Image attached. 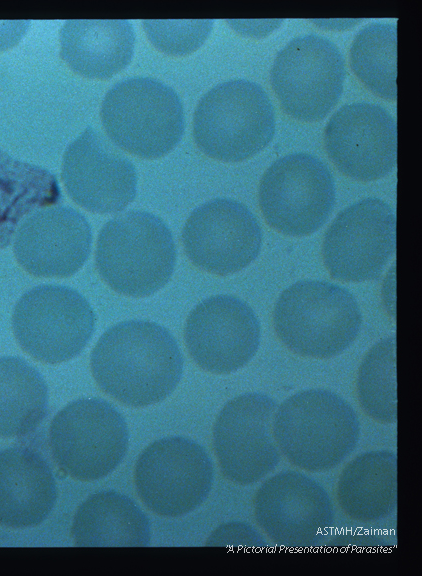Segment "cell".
Here are the masks:
<instances>
[{
    "mask_svg": "<svg viewBox=\"0 0 422 576\" xmlns=\"http://www.w3.org/2000/svg\"><path fill=\"white\" fill-rule=\"evenodd\" d=\"M98 386L132 407L166 399L183 373V356L173 335L150 321L130 320L107 329L91 352Z\"/></svg>",
    "mask_w": 422,
    "mask_h": 576,
    "instance_id": "obj_1",
    "label": "cell"
},
{
    "mask_svg": "<svg viewBox=\"0 0 422 576\" xmlns=\"http://www.w3.org/2000/svg\"><path fill=\"white\" fill-rule=\"evenodd\" d=\"M273 433L283 456L309 472L342 463L356 448L360 422L353 407L326 389L299 391L278 405Z\"/></svg>",
    "mask_w": 422,
    "mask_h": 576,
    "instance_id": "obj_2",
    "label": "cell"
},
{
    "mask_svg": "<svg viewBox=\"0 0 422 576\" xmlns=\"http://www.w3.org/2000/svg\"><path fill=\"white\" fill-rule=\"evenodd\" d=\"M95 260L99 274L113 290L144 297L168 283L176 249L172 233L160 217L131 210L102 227Z\"/></svg>",
    "mask_w": 422,
    "mask_h": 576,
    "instance_id": "obj_3",
    "label": "cell"
},
{
    "mask_svg": "<svg viewBox=\"0 0 422 576\" xmlns=\"http://www.w3.org/2000/svg\"><path fill=\"white\" fill-rule=\"evenodd\" d=\"M273 320L278 337L292 352L325 359L354 342L362 316L347 289L327 281L302 280L282 292Z\"/></svg>",
    "mask_w": 422,
    "mask_h": 576,
    "instance_id": "obj_4",
    "label": "cell"
},
{
    "mask_svg": "<svg viewBox=\"0 0 422 576\" xmlns=\"http://www.w3.org/2000/svg\"><path fill=\"white\" fill-rule=\"evenodd\" d=\"M275 111L262 86L246 79L221 82L200 99L193 135L207 156L238 162L263 150L275 133Z\"/></svg>",
    "mask_w": 422,
    "mask_h": 576,
    "instance_id": "obj_5",
    "label": "cell"
},
{
    "mask_svg": "<svg viewBox=\"0 0 422 576\" xmlns=\"http://www.w3.org/2000/svg\"><path fill=\"white\" fill-rule=\"evenodd\" d=\"M101 119L110 139L142 158H158L181 140L184 110L174 89L151 77L117 82L104 97Z\"/></svg>",
    "mask_w": 422,
    "mask_h": 576,
    "instance_id": "obj_6",
    "label": "cell"
},
{
    "mask_svg": "<svg viewBox=\"0 0 422 576\" xmlns=\"http://www.w3.org/2000/svg\"><path fill=\"white\" fill-rule=\"evenodd\" d=\"M49 432L54 461L80 481L106 477L122 462L128 449L124 417L100 398L70 402L55 415Z\"/></svg>",
    "mask_w": 422,
    "mask_h": 576,
    "instance_id": "obj_7",
    "label": "cell"
},
{
    "mask_svg": "<svg viewBox=\"0 0 422 576\" xmlns=\"http://www.w3.org/2000/svg\"><path fill=\"white\" fill-rule=\"evenodd\" d=\"M96 316L87 299L62 285L26 291L12 317L20 347L36 360L57 364L79 355L91 340Z\"/></svg>",
    "mask_w": 422,
    "mask_h": 576,
    "instance_id": "obj_8",
    "label": "cell"
},
{
    "mask_svg": "<svg viewBox=\"0 0 422 576\" xmlns=\"http://www.w3.org/2000/svg\"><path fill=\"white\" fill-rule=\"evenodd\" d=\"M213 481L214 467L206 450L181 436L148 445L134 468L139 498L163 517H180L197 509L208 498Z\"/></svg>",
    "mask_w": 422,
    "mask_h": 576,
    "instance_id": "obj_9",
    "label": "cell"
},
{
    "mask_svg": "<svg viewBox=\"0 0 422 576\" xmlns=\"http://www.w3.org/2000/svg\"><path fill=\"white\" fill-rule=\"evenodd\" d=\"M345 60L328 38L305 34L290 40L276 55L272 88L287 114L314 122L325 118L343 92Z\"/></svg>",
    "mask_w": 422,
    "mask_h": 576,
    "instance_id": "obj_10",
    "label": "cell"
},
{
    "mask_svg": "<svg viewBox=\"0 0 422 576\" xmlns=\"http://www.w3.org/2000/svg\"><path fill=\"white\" fill-rule=\"evenodd\" d=\"M259 204L267 223L290 236L316 232L335 204V182L316 156L295 152L274 161L259 186Z\"/></svg>",
    "mask_w": 422,
    "mask_h": 576,
    "instance_id": "obj_11",
    "label": "cell"
},
{
    "mask_svg": "<svg viewBox=\"0 0 422 576\" xmlns=\"http://www.w3.org/2000/svg\"><path fill=\"white\" fill-rule=\"evenodd\" d=\"M254 517L274 544L308 549L323 542L335 520L332 501L316 480L298 471H282L258 488Z\"/></svg>",
    "mask_w": 422,
    "mask_h": 576,
    "instance_id": "obj_12",
    "label": "cell"
},
{
    "mask_svg": "<svg viewBox=\"0 0 422 576\" xmlns=\"http://www.w3.org/2000/svg\"><path fill=\"white\" fill-rule=\"evenodd\" d=\"M277 407L261 392L243 393L222 407L213 426V447L229 481L250 485L278 466L281 452L273 433Z\"/></svg>",
    "mask_w": 422,
    "mask_h": 576,
    "instance_id": "obj_13",
    "label": "cell"
},
{
    "mask_svg": "<svg viewBox=\"0 0 422 576\" xmlns=\"http://www.w3.org/2000/svg\"><path fill=\"white\" fill-rule=\"evenodd\" d=\"M396 218L385 201L369 197L343 209L328 228L323 258L334 279H378L395 252Z\"/></svg>",
    "mask_w": 422,
    "mask_h": 576,
    "instance_id": "obj_14",
    "label": "cell"
},
{
    "mask_svg": "<svg viewBox=\"0 0 422 576\" xmlns=\"http://www.w3.org/2000/svg\"><path fill=\"white\" fill-rule=\"evenodd\" d=\"M192 263L227 275L253 262L262 246V229L251 210L239 201L216 198L193 210L182 233Z\"/></svg>",
    "mask_w": 422,
    "mask_h": 576,
    "instance_id": "obj_15",
    "label": "cell"
},
{
    "mask_svg": "<svg viewBox=\"0 0 422 576\" xmlns=\"http://www.w3.org/2000/svg\"><path fill=\"white\" fill-rule=\"evenodd\" d=\"M260 337L253 309L232 295L206 298L192 310L185 326L190 356L214 374H229L245 366L255 356Z\"/></svg>",
    "mask_w": 422,
    "mask_h": 576,
    "instance_id": "obj_16",
    "label": "cell"
},
{
    "mask_svg": "<svg viewBox=\"0 0 422 576\" xmlns=\"http://www.w3.org/2000/svg\"><path fill=\"white\" fill-rule=\"evenodd\" d=\"M327 154L345 175L374 181L388 175L397 164V126L382 106L355 102L340 107L324 132Z\"/></svg>",
    "mask_w": 422,
    "mask_h": 576,
    "instance_id": "obj_17",
    "label": "cell"
},
{
    "mask_svg": "<svg viewBox=\"0 0 422 576\" xmlns=\"http://www.w3.org/2000/svg\"><path fill=\"white\" fill-rule=\"evenodd\" d=\"M62 179L69 196L95 213L119 212L136 196L135 166L91 126L67 147Z\"/></svg>",
    "mask_w": 422,
    "mask_h": 576,
    "instance_id": "obj_18",
    "label": "cell"
},
{
    "mask_svg": "<svg viewBox=\"0 0 422 576\" xmlns=\"http://www.w3.org/2000/svg\"><path fill=\"white\" fill-rule=\"evenodd\" d=\"M92 229L86 217L68 206L46 207L30 214L14 237L20 266L37 277H68L89 257Z\"/></svg>",
    "mask_w": 422,
    "mask_h": 576,
    "instance_id": "obj_19",
    "label": "cell"
},
{
    "mask_svg": "<svg viewBox=\"0 0 422 576\" xmlns=\"http://www.w3.org/2000/svg\"><path fill=\"white\" fill-rule=\"evenodd\" d=\"M57 500L55 477L46 460L26 447L0 451V524L23 529L41 524Z\"/></svg>",
    "mask_w": 422,
    "mask_h": 576,
    "instance_id": "obj_20",
    "label": "cell"
},
{
    "mask_svg": "<svg viewBox=\"0 0 422 576\" xmlns=\"http://www.w3.org/2000/svg\"><path fill=\"white\" fill-rule=\"evenodd\" d=\"M60 44V55L73 71L107 79L130 63L135 35L128 20H67Z\"/></svg>",
    "mask_w": 422,
    "mask_h": 576,
    "instance_id": "obj_21",
    "label": "cell"
},
{
    "mask_svg": "<svg viewBox=\"0 0 422 576\" xmlns=\"http://www.w3.org/2000/svg\"><path fill=\"white\" fill-rule=\"evenodd\" d=\"M337 502L352 520L373 523L397 509V455L373 450L353 458L337 482Z\"/></svg>",
    "mask_w": 422,
    "mask_h": 576,
    "instance_id": "obj_22",
    "label": "cell"
},
{
    "mask_svg": "<svg viewBox=\"0 0 422 576\" xmlns=\"http://www.w3.org/2000/svg\"><path fill=\"white\" fill-rule=\"evenodd\" d=\"M72 537L77 546L144 547L151 540L150 522L128 496L101 491L78 507Z\"/></svg>",
    "mask_w": 422,
    "mask_h": 576,
    "instance_id": "obj_23",
    "label": "cell"
},
{
    "mask_svg": "<svg viewBox=\"0 0 422 576\" xmlns=\"http://www.w3.org/2000/svg\"><path fill=\"white\" fill-rule=\"evenodd\" d=\"M61 199L50 171L11 159L0 151V248L7 247L21 223L32 213Z\"/></svg>",
    "mask_w": 422,
    "mask_h": 576,
    "instance_id": "obj_24",
    "label": "cell"
},
{
    "mask_svg": "<svg viewBox=\"0 0 422 576\" xmlns=\"http://www.w3.org/2000/svg\"><path fill=\"white\" fill-rule=\"evenodd\" d=\"M48 388L40 372L18 356L0 357V436L32 432L47 412Z\"/></svg>",
    "mask_w": 422,
    "mask_h": 576,
    "instance_id": "obj_25",
    "label": "cell"
},
{
    "mask_svg": "<svg viewBox=\"0 0 422 576\" xmlns=\"http://www.w3.org/2000/svg\"><path fill=\"white\" fill-rule=\"evenodd\" d=\"M397 28L375 22L362 28L350 48V65L358 79L373 93L396 100Z\"/></svg>",
    "mask_w": 422,
    "mask_h": 576,
    "instance_id": "obj_26",
    "label": "cell"
},
{
    "mask_svg": "<svg viewBox=\"0 0 422 576\" xmlns=\"http://www.w3.org/2000/svg\"><path fill=\"white\" fill-rule=\"evenodd\" d=\"M356 387L360 406L366 415L382 424L397 422L394 336L380 340L365 355Z\"/></svg>",
    "mask_w": 422,
    "mask_h": 576,
    "instance_id": "obj_27",
    "label": "cell"
},
{
    "mask_svg": "<svg viewBox=\"0 0 422 576\" xmlns=\"http://www.w3.org/2000/svg\"><path fill=\"white\" fill-rule=\"evenodd\" d=\"M150 41L171 55H185L199 48L213 28L212 20H144Z\"/></svg>",
    "mask_w": 422,
    "mask_h": 576,
    "instance_id": "obj_28",
    "label": "cell"
},
{
    "mask_svg": "<svg viewBox=\"0 0 422 576\" xmlns=\"http://www.w3.org/2000/svg\"><path fill=\"white\" fill-rule=\"evenodd\" d=\"M205 545L235 549H262L266 546V541L250 524L242 521H229L218 526L210 534Z\"/></svg>",
    "mask_w": 422,
    "mask_h": 576,
    "instance_id": "obj_29",
    "label": "cell"
},
{
    "mask_svg": "<svg viewBox=\"0 0 422 576\" xmlns=\"http://www.w3.org/2000/svg\"><path fill=\"white\" fill-rule=\"evenodd\" d=\"M28 21H0V50L14 46L25 34Z\"/></svg>",
    "mask_w": 422,
    "mask_h": 576,
    "instance_id": "obj_30",
    "label": "cell"
}]
</instances>
